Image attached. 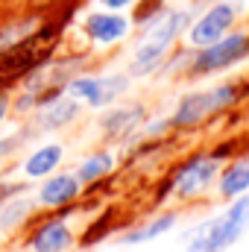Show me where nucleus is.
I'll use <instances>...</instances> for the list:
<instances>
[{
	"label": "nucleus",
	"mask_w": 249,
	"mask_h": 252,
	"mask_svg": "<svg viewBox=\"0 0 249 252\" xmlns=\"http://www.w3.org/2000/svg\"><path fill=\"white\" fill-rule=\"evenodd\" d=\"M249 229V193L232 199L226 211L196 223L187 235L185 252H226L232 250Z\"/></svg>",
	"instance_id": "1"
},
{
	"label": "nucleus",
	"mask_w": 249,
	"mask_h": 252,
	"mask_svg": "<svg viewBox=\"0 0 249 252\" xmlns=\"http://www.w3.org/2000/svg\"><path fill=\"white\" fill-rule=\"evenodd\" d=\"M190 24V9H173L164 12L158 21L147 24V35L138 41L132 59H129V76H150L158 64L164 62V56L173 50L176 38L185 32V27Z\"/></svg>",
	"instance_id": "2"
},
{
	"label": "nucleus",
	"mask_w": 249,
	"mask_h": 252,
	"mask_svg": "<svg viewBox=\"0 0 249 252\" xmlns=\"http://www.w3.org/2000/svg\"><path fill=\"white\" fill-rule=\"evenodd\" d=\"M59 32L56 30H35L27 38L9 44L0 50V82H15L30 76L35 67H41L44 62H50L53 50H56Z\"/></svg>",
	"instance_id": "3"
},
{
	"label": "nucleus",
	"mask_w": 249,
	"mask_h": 252,
	"mask_svg": "<svg viewBox=\"0 0 249 252\" xmlns=\"http://www.w3.org/2000/svg\"><path fill=\"white\" fill-rule=\"evenodd\" d=\"M241 97V88L226 82V85H214V88H205V91H190L179 100V106L173 109L170 115V126L176 129H190V126L205 124L208 118L226 112L229 106H235Z\"/></svg>",
	"instance_id": "4"
},
{
	"label": "nucleus",
	"mask_w": 249,
	"mask_h": 252,
	"mask_svg": "<svg viewBox=\"0 0 249 252\" xmlns=\"http://www.w3.org/2000/svg\"><path fill=\"white\" fill-rule=\"evenodd\" d=\"M249 59V32H226L220 41L196 50V56L187 64L190 76H208V73H220L232 64Z\"/></svg>",
	"instance_id": "5"
},
{
	"label": "nucleus",
	"mask_w": 249,
	"mask_h": 252,
	"mask_svg": "<svg viewBox=\"0 0 249 252\" xmlns=\"http://www.w3.org/2000/svg\"><path fill=\"white\" fill-rule=\"evenodd\" d=\"M129 88V73H112V76H94V73H79L70 76L64 85V94L73 97L82 106L91 109H106L112 106L121 94Z\"/></svg>",
	"instance_id": "6"
},
{
	"label": "nucleus",
	"mask_w": 249,
	"mask_h": 252,
	"mask_svg": "<svg viewBox=\"0 0 249 252\" xmlns=\"http://www.w3.org/2000/svg\"><path fill=\"white\" fill-rule=\"evenodd\" d=\"M238 15H241V6H238L235 0H217V3H211V6L193 21V27L187 30V44H190L193 50H202V47L220 41L226 32H232Z\"/></svg>",
	"instance_id": "7"
},
{
	"label": "nucleus",
	"mask_w": 249,
	"mask_h": 252,
	"mask_svg": "<svg viewBox=\"0 0 249 252\" xmlns=\"http://www.w3.org/2000/svg\"><path fill=\"white\" fill-rule=\"evenodd\" d=\"M220 156H196V158H190L185 167L173 176V196H179V199H196V196H202L205 190L211 188L214 182H217V173H220Z\"/></svg>",
	"instance_id": "8"
},
{
	"label": "nucleus",
	"mask_w": 249,
	"mask_h": 252,
	"mask_svg": "<svg viewBox=\"0 0 249 252\" xmlns=\"http://www.w3.org/2000/svg\"><path fill=\"white\" fill-rule=\"evenodd\" d=\"M82 112V103H76L73 97H67L64 91H56L50 97H44L35 106V129L38 132H56L70 126Z\"/></svg>",
	"instance_id": "9"
},
{
	"label": "nucleus",
	"mask_w": 249,
	"mask_h": 252,
	"mask_svg": "<svg viewBox=\"0 0 249 252\" xmlns=\"http://www.w3.org/2000/svg\"><path fill=\"white\" fill-rule=\"evenodd\" d=\"M82 27H85V35L94 47H112L129 35L132 21L124 12H91Z\"/></svg>",
	"instance_id": "10"
},
{
	"label": "nucleus",
	"mask_w": 249,
	"mask_h": 252,
	"mask_svg": "<svg viewBox=\"0 0 249 252\" xmlns=\"http://www.w3.org/2000/svg\"><path fill=\"white\" fill-rule=\"evenodd\" d=\"M73 244H76V232L64 217H53L41 223L27 241L30 252H67Z\"/></svg>",
	"instance_id": "11"
},
{
	"label": "nucleus",
	"mask_w": 249,
	"mask_h": 252,
	"mask_svg": "<svg viewBox=\"0 0 249 252\" xmlns=\"http://www.w3.org/2000/svg\"><path fill=\"white\" fill-rule=\"evenodd\" d=\"M82 193V182L76 179V173H50L35 193V205H44V208H62L70 205L73 199H79Z\"/></svg>",
	"instance_id": "12"
},
{
	"label": "nucleus",
	"mask_w": 249,
	"mask_h": 252,
	"mask_svg": "<svg viewBox=\"0 0 249 252\" xmlns=\"http://www.w3.org/2000/svg\"><path fill=\"white\" fill-rule=\"evenodd\" d=\"M62 158H64V147L59 141H47V144L35 147V150L24 158L21 173H24V179H47V176L62 164Z\"/></svg>",
	"instance_id": "13"
},
{
	"label": "nucleus",
	"mask_w": 249,
	"mask_h": 252,
	"mask_svg": "<svg viewBox=\"0 0 249 252\" xmlns=\"http://www.w3.org/2000/svg\"><path fill=\"white\" fill-rule=\"evenodd\" d=\"M144 121H147V109L144 106H121V109H112V112H106L100 118V129H103L106 138L121 141L126 135L138 132Z\"/></svg>",
	"instance_id": "14"
},
{
	"label": "nucleus",
	"mask_w": 249,
	"mask_h": 252,
	"mask_svg": "<svg viewBox=\"0 0 249 252\" xmlns=\"http://www.w3.org/2000/svg\"><path fill=\"white\" fill-rule=\"evenodd\" d=\"M35 211V199L27 196L24 190L21 193H12L9 199L0 202V235H9L15 232L18 226H24Z\"/></svg>",
	"instance_id": "15"
},
{
	"label": "nucleus",
	"mask_w": 249,
	"mask_h": 252,
	"mask_svg": "<svg viewBox=\"0 0 249 252\" xmlns=\"http://www.w3.org/2000/svg\"><path fill=\"white\" fill-rule=\"evenodd\" d=\"M176 223H179V214H176V211H164V214H158V217L141 223L138 229L126 232L124 238H121V244H126V247H135V244H153V241H158L161 235L173 232Z\"/></svg>",
	"instance_id": "16"
},
{
	"label": "nucleus",
	"mask_w": 249,
	"mask_h": 252,
	"mask_svg": "<svg viewBox=\"0 0 249 252\" xmlns=\"http://www.w3.org/2000/svg\"><path fill=\"white\" fill-rule=\"evenodd\" d=\"M217 193L223 199H238L249 193V161L247 158H238L226 167H220L217 173Z\"/></svg>",
	"instance_id": "17"
},
{
	"label": "nucleus",
	"mask_w": 249,
	"mask_h": 252,
	"mask_svg": "<svg viewBox=\"0 0 249 252\" xmlns=\"http://www.w3.org/2000/svg\"><path fill=\"white\" fill-rule=\"evenodd\" d=\"M115 164H118V156H115L112 150H97V153H91L88 158L79 161L76 179H79L82 185H94V182L106 179V176L115 170Z\"/></svg>",
	"instance_id": "18"
},
{
	"label": "nucleus",
	"mask_w": 249,
	"mask_h": 252,
	"mask_svg": "<svg viewBox=\"0 0 249 252\" xmlns=\"http://www.w3.org/2000/svg\"><path fill=\"white\" fill-rule=\"evenodd\" d=\"M30 132H15V135H9V138H0V161L3 158H9L21 144H24V138H27Z\"/></svg>",
	"instance_id": "19"
},
{
	"label": "nucleus",
	"mask_w": 249,
	"mask_h": 252,
	"mask_svg": "<svg viewBox=\"0 0 249 252\" xmlns=\"http://www.w3.org/2000/svg\"><path fill=\"white\" fill-rule=\"evenodd\" d=\"M103 9H109V12H124L129 6H135V0H97Z\"/></svg>",
	"instance_id": "20"
},
{
	"label": "nucleus",
	"mask_w": 249,
	"mask_h": 252,
	"mask_svg": "<svg viewBox=\"0 0 249 252\" xmlns=\"http://www.w3.org/2000/svg\"><path fill=\"white\" fill-rule=\"evenodd\" d=\"M21 190H24V185H18V182H3V179H0V202L9 199L12 193H21Z\"/></svg>",
	"instance_id": "21"
},
{
	"label": "nucleus",
	"mask_w": 249,
	"mask_h": 252,
	"mask_svg": "<svg viewBox=\"0 0 249 252\" xmlns=\"http://www.w3.org/2000/svg\"><path fill=\"white\" fill-rule=\"evenodd\" d=\"M9 109H12V100H9L6 94H0V124L6 121V115H9Z\"/></svg>",
	"instance_id": "22"
},
{
	"label": "nucleus",
	"mask_w": 249,
	"mask_h": 252,
	"mask_svg": "<svg viewBox=\"0 0 249 252\" xmlns=\"http://www.w3.org/2000/svg\"><path fill=\"white\" fill-rule=\"evenodd\" d=\"M12 252H21V250H12Z\"/></svg>",
	"instance_id": "23"
}]
</instances>
